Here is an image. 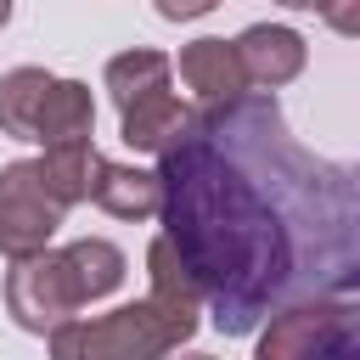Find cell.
<instances>
[{"instance_id": "6da1fadb", "label": "cell", "mask_w": 360, "mask_h": 360, "mask_svg": "<svg viewBox=\"0 0 360 360\" xmlns=\"http://www.w3.org/2000/svg\"><path fill=\"white\" fill-rule=\"evenodd\" d=\"M163 236L225 338L360 281V180L292 141L270 90L197 107L163 152Z\"/></svg>"}, {"instance_id": "7a4b0ae2", "label": "cell", "mask_w": 360, "mask_h": 360, "mask_svg": "<svg viewBox=\"0 0 360 360\" xmlns=\"http://www.w3.org/2000/svg\"><path fill=\"white\" fill-rule=\"evenodd\" d=\"M191 332H197V315L141 298V304H118L112 315L56 326L51 360H169Z\"/></svg>"}, {"instance_id": "3957f363", "label": "cell", "mask_w": 360, "mask_h": 360, "mask_svg": "<svg viewBox=\"0 0 360 360\" xmlns=\"http://www.w3.org/2000/svg\"><path fill=\"white\" fill-rule=\"evenodd\" d=\"M253 360H360V304L343 298H309L264 321V338Z\"/></svg>"}, {"instance_id": "277c9868", "label": "cell", "mask_w": 360, "mask_h": 360, "mask_svg": "<svg viewBox=\"0 0 360 360\" xmlns=\"http://www.w3.org/2000/svg\"><path fill=\"white\" fill-rule=\"evenodd\" d=\"M84 287H79V270L68 253H34V259H17L11 276H6V309L22 332H56L79 315Z\"/></svg>"}, {"instance_id": "5b68a950", "label": "cell", "mask_w": 360, "mask_h": 360, "mask_svg": "<svg viewBox=\"0 0 360 360\" xmlns=\"http://www.w3.org/2000/svg\"><path fill=\"white\" fill-rule=\"evenodd\" d=\"M62 214H68V208L45 191L34 158H17V163L0 169V253H6L11 264L45 253V242H51L56 225H62Z\"/></svg>"}, {"instance_id": "8992f818", "label": "cell", "mask_w": 360, "mask_h": 360, "mask_svg": "<svg viewBox=\"0 0 360 360\" xmlns=\"http://www.w3.org/2000/svg\"><path fill=\"white\" fill-rule=\"evenodd\" d=\"M231 45H236V62H242L248 84H259V90H281L287 79L304 73V56H309L304 34L298 28H281V22H253Z\"/></svg>"}, {"instance_id": "52a82bcc", "label": "cell", "mask_w": 360, "mask_h": 360, "mask_svg": "<svg viewBox=\"0 0 360 360\" xmlns=\"http://www.w3.org/2000/svg\"><path fill=\"white\" fill-rule=\"evenodd\" d=\"M180 84L197 96V107H225L236 96H248V73L236 62L231 39H191L180 45Z\"/></svg>"}, {"instance_id": "ba28073f", "label": "cell", "mask_w": 360, "mask_h": 360, "mask_svg": "<svg viewBox=\"0 0 360 360\" xmlns=\"http://www.w3.org/2000/svg\"><path fill=\"white\" fill-rule=\"evenodd\" d=\"M186 124H191V107H186L169 84H158V90H146V96H135V101L118 107L124 146H135V152H158V158H163V152L186 135Z\"/></svg>"}, {"instance_id": "9c48e42d", "label": "cell", "mask_w": 360, "mask_h": 360, "mask_svg": "<svg viewBox=\"0 0 360 360\" xmlns=\"http://www.w3.org/2000/svg\"><path fill=\"white\" fill-rule=\"evenodd\" d=\"M90 202H101L112 219H152L158 202H163V186H158V169H129V163H112V158H96L90 163Z\"/></svg>"}, {"instance_id": "30bf717a", "label": "cell", "mask_w": 360, "mask_h": 360, "mask_svg": "<svg viewBox=\"0 0 360 360\" xmlns=\"http://www.w3.org/2000/svg\"><path fill=\"white\" fill-rule=\"evenodd\" d=\"M96 129V101H90V84L79 79H56L45 107H39V124H34V141L51 152V146H73V141H90Z\"/></svg>"}, {"instance_id": "8fae6325", "label": "cell", "mask_w": 360, "mask_h": 360, "mask_svg": "<svg viewBox=\"0 0 360 360\" xmlns=\"http://www.w3.org/2000/svg\"><path fill=\"white\" fill-rule=\"evenodd\" d=\"M51 73L45 68H11L0 79V129L11 141H34V124H39V107L51 96Z\"/></svg>"}, {"instance_id": "7c38bea8", "label": "cell", "mask_w": 360, "mask_h": 360, "mask_svg": "<svg viewBox=\"0 0 360 360\" xmlns=\"http://www.w3.org/2000/svg\"><path fill=\"white\" fill-rule=\"evenodd\" d=\"M101 152L90 146V141H73V146H51L45 158H34V169H39V180H45V191L62 202V208H73V202H84V191H90V163H96Z\"/></svg>"}, {"instance_id": "4fadbf2b", "label": "cell", "mask_w": 360, "mask_h": 360, "mask_svg": "<svg viewBox=\"0 0 360 360\" xmlns=\"http://www.w3.org/2000/svg\"><path fill=\"white\" fill-rule=\"evenodd\" d=\"M62 253L73 259L79 287H84V298H90V304H96V298H107V292H118V281H124V270H129L124 248H118V242H107V236H79V242H68Z\"/></svg>"}, {"instance_id": "5bb4252c", "label": "cell", "mask_w": 360, "mask_h": 360, "mask_svg": "<svg viewBox=\"0 0 360 360\" xmlns=\"http://www.w3.org/2000/svg\"><path fill=\"white\" fill-rule=\"evenodd\" d=\"M169 73H174V62H169L163 51H146V45H141V51H124V56L107 62V96L124 107V101H135V96L169 84Z\"/></svg>"}, {"instance_id": "9a60e30c", "label": "cell", "mask_w": 360, "mask_h": 360, "mask_svg": "<svg viewBox=\"0 0 360 360\" xmlns=\"http://www.w3.org/2000/svg\"><path fill=\"white\" fill-rule=\"evenodd\" d=\"M315 11L332 22V34H360V0H315Z\"/></svg>"}, {"instance_id": "2e32d148", "label": "cell", "mask_w": 360, "mask_h": 360, "mask_svg": "<svg viewBox=\"0 0 360 360\" xmlns=\"http://www.w3.org/2000/svg\"><path fill=\"white\" fill-rule=\"evenodd\" d=\"M219 0H158V11L169 17V22H191V17H208Z\"/></svg>"}, {"instance_id": "e0dca14e", "label": "cell", "mask_w": 360, "mask_h": 360, "mask_svg": "<svg viewBox=\"0 0 360 360\" xmlns=\"http://www.w3.org/2000/svg\"><path fill=\"white\" fill-rule=\"evenodd\" d=\"M276 6H287V11H315V0H276Z\"/></svg>"}, {"instance_id": "ac0fdd59", "label": "cell", "mask_w": 360, "mask_h": 360, "mask_svg": "<svg viewBox=\"0 0 360 360\" xmlns=\"http://www.w3.org/2000/svg\"><path fill=\"white\" fill-rule=\"evenodd\" d=\"M6 22H11V0H0V28H6Z\"/></svg>"}, {"instance_id": "d6986e66", "label": "cell", "mask_w": 360, "mask_h": 360, "mask_svg": "<svg viewBox=\"0 0 360 360\" xmlns=\"http://www.w3.org/2000/svg\"><path fill=\"white\" fill-rule=\"evenodd\" d=\"M180 360H214V354H180Z\"/></svg>"}]
</instances>
